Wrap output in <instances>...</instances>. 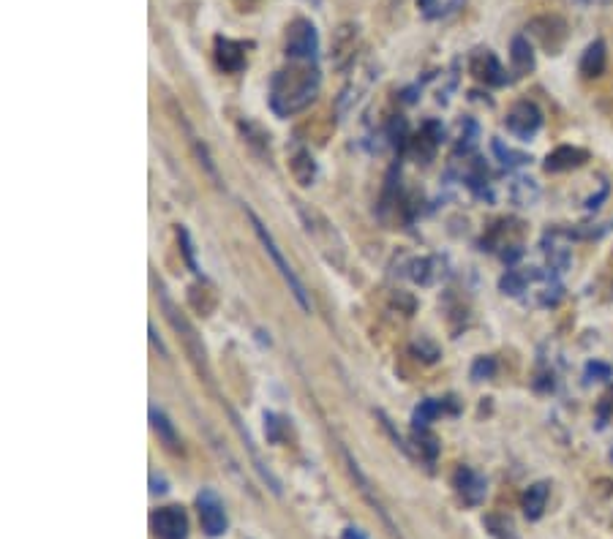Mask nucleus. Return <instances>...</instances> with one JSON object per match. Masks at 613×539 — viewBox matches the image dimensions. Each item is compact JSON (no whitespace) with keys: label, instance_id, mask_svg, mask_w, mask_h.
Masks as SVG:
<instances>
[{"label":"nucleus","instance_id":"obj_27","mask_svg":"<svg viewBox=\"0 0 613 539\" xmlns=\"http://www.w3.org/2000/svg\"><path fill=\"white\" fill-rule=\"evenodd\" d=\"M496 373V360L494 357H477L472 365V379L475 382H485V379H494Z\"/></svg>","mask_w":613,"mask_h":539},{"label":"nucleus","instance_id":"obj_19","mask_svg":"<svg viewBox=\"0 0 613 539\" xmlns=\"http://www.w3.org/2000/svg\"><path fill=\"white\" fill-rule=\"evenodd\" d=\"M289 169H292L295 183H300V186H311L317 180V164L308 150H297L295 156L289 158Z\"/></svg>","mask_w":613,"mask_h":539},{"label":"nucleus","instance_id":"obj_15","mask_svg":"<svg viewBox=\"0 0 613 539\" xmlns=\"http://www.w3.org/2000/svg\"><path fill=\"white\" fill-rule=\"evenodd\" d=\"M510 66H513L515 77H524V74H529V71L534 69L532 41H529V36H524V33H518V36H513V41H510Z\"/></svg>","mask_w":613,"mask_h":539},{"label":"nucleus","instance_id":"obj_29","mask_svg":"<svg viewBox=\"0 0 613 539\" xmlns=\"http://www.w3.org/2000/svg\"><path fill=\"white\" fill-rule=\"evenodd\" d=\"M605 196H608V183H603V188H600V194L592 196V199L586 202V207H589V210H594V207H600V202H603Z\"/></svg>","mask_w":613,"mask_h":539},{"label":"nucleus","instance_id":"obj_13","mask_svg":"<svg viewBox=\"0 0 613 539\" xmlns=\"http://www.w3.org/2000/svg\"><path fill=\"white\" fill-rule=\"evenodd\" d=\"M586 161H589V153H586L584 147L562 145V147H556L554 153H548L543 167H545V172L559 175V172H570V169L584 167Z\"/></svg>","mask_w":613,"mask_h":539},{"label":"nucleus","instance_id":"obj_17","mask_svg":"<svg viewBox=\"0 0 613 539\" xmlns=\"http://www.w3.org/2000/svg\"><path fill=\"white\" fill-rule=\"evenodd\" d=\"M150 425H153V431L159 433V441L169 452H183V444H180V436L178 431H175V425H172L167 414L159 412L156 406L150 409Z\"/></svg>","mask_w":613,"mask_h":539},{"label":"nucleus","instance_id":"obj_28","mask_svg":"<svg viewBox=\"0 0 613 539\" xmlns=\"http://www.w3.org/2000/svg\"><path fill=\"white\" fill-rule=\"evenodd\" d=\"M600 379V382H603V379H611L613 376V371H611V365H605V363H589L586 365V379Z\"/></svg>","mask_w":613,"mask_h":539},{"label":"nucleus","instance_id":"obj_12","mask_svg":"<svg viewBox=\"0 0 613 539\" xmlns=\"http://www.w3.org/2000/svg\"><path fill=\"white\" fill-rule=\"evenodd\" d=\"M213 55H216V66L224 74H240L246 69V44L243 41L227 39V36H216L213 41Z\"/></svg>","mask_w":613,"mask_h":539},{"label":"nucleus","instance_id":"obj_1","mask_svg":"<svg viewBox=\"0 0 613 539\" xmlns=\"http://www.w3.org/2000/svg\"><path fill=\"white\" fill-rule=\"evenodd\" d=\"M322 74L317 63L292 60L287 69H281L270 79V109L278 118H292L317 101Z\"/></svg>","mask_w":613,"mask_h":539},{"label":"nucleus","instance_id":"obj_2","mask_svg":"<svg viewBox=\"0 0 613 539\" xmlns=\"http://www.w3.org/2000/svg\"><path fill=\"white\" fill-rule=\"evenodd\" d=\"M159 303L164 316H167L169 327H172L175 335H178V341L180 346H183V352H186L191 368L197 371V376L202 382L213 387V368H210V357L208 349H205V343H202V335L197 333V327L191 324V319H188L183 311H180V305L169 297L167 289L161 284H159Z\"/></svg>","mask_w":613,"mask_h":539},{"label":"nucleus","instance_id":"obj_3","mask_svg":"<svg viewBox=\"0 0 613 539\" xmlns=\"http://www.w3.org/2000/svg\"><path fill=\"white\" fill-rule=\"evenodd\" d=\"M248 221H251V226H254V235L259 237V243H262V248H265V254L270 256V262L276 265V270L281 273V278L287 281L289 292H292V297L297 300V305L303 308V311H311V297H308L306 286H303V281L297 278V273L292 270V265L287 262V256L281 254V248H278L276 237L270 235V229H267L262 221H259V216L254 213V210H246Z\"/></svg>","mask_w":613,"mask_h":539},{"label":"nucleus","instance_id":"obj_7","mask_svg":"<svg viewBox=\"0 0 613 539\" xmlns=\"http://www.w3.org/2000/svg\"><path fill=\"white\" fill-rule=\"evenodd\" d=\"M197 510H199V523H202V531L208 537H221L227 531L229 520H227V510H224V501L218 499L216 490L205 488L197 496Z\"/></svg>","mask_w":613,"mask_h":539},{"label":"nucleus","instance_id":"obj_11","mask_svg":"<svg viewBox=\"0 0 613 539\" xmlns=\"http://www.w3.org/2000/svg\"><path fill=\"white\" fill-rule=\"evenodd\" d=\"M453 485L455 493H458L461 501L469 504V507H480L485 501V496H488V482H485V477L480 471L469 469V466H461V469L455 471Z\"/></svg>","mask_w":613,"mask_h":539},{"label":"nucleus","instance_id":"obj_21","mask_svg":"<svg viewBox=\"0 0 613 539\" xmlns=\"http://www.w3.org/2000/svg\"><path fill=\"white\" fill-rule=\"evenodd\" d=\"M485 529L491 531V537L496 539H518L515 523L507 515H485Z\"/></svg>","mask_w":613,"mask_h":539},{"label":"nucleus","instance_id":"obj_31","mask_svg":"<svg viewBox=\"0 0 613 539\" xmlns=\"http://www.w3.org/2000/svg\"><path fill=\"white\" fill-rule=\"evenodd\" d=\"M232 3H235V6H238L240 11H251V9H254V6H257L259 0H232Z\"/></svg>","mask_w":613,"mask_h":539},{"label":"nucleus","instance_id":"obj_8","mask_svg":"<svg viewBox=\"0 0 613 539\" xmlns=\"http://www.w3.org/2000/svg\"><path fill=\"white\" fill-rule=\"evenodd\" d=\"M469 71H472V77H475L477 82L491 85V88H505L507 82H510L505 66L499 63V58H496L488 47H480L472 52V58H469Z\"/></svg>","mask_w":613,"mask_h":539},{"label":"nucleus","instance_id":"obj_14","mask_svg":"<svg viewBox=\"0 0 613 539\" xmlns=\"http://www.w3.org/2000/svg\"><path fill=\"white\" fill-rule=\"evenodd\" d=\"M605 63H608V49H605L603 39H594L589 47L584 49L581 55V63H578V71L584 79H597L605 74Z\"/></svg>","mask_w":613,"mask_h":539},{"label":"nucleus","instance_id":"obj_24","mask_svg":"<svg viewBox=\"0 0 613 539\" xmlns=\"http://www.w3.org/2000/svg\"><path fill=\"white\" fill-rule=\"evenodd\" d=\"M439 414H445V403L434 401V398H428V401H423L420 406H417L415 428H428V422L436 420Z\"/></svg>","mask_w":613,"mask_h":539},{"label":"nucleus","instance_id":"obj_34","mask_svg":"<svg viewBox=\"0 0 613 539\" xmlns=\"http://www.w3.org/2000/svg\"><path fill=\"white\" fill-rule=\"evenodd\" d=\"M393 3H401V0H393Z\"/></svg>","mask_w":613,"mask_h":539},{"label":"nucleus","instance_id":"obj_32","mask_svg":"<svg viewBox=\"0 0 613 539\" xmlns=\"http://www.w3.org/2000/svg\"><path fill=\"white\" fill-rule=\"evenodd\" d=\"M150 338H153V346H156V349H159V352L164 354V357H167V349H164V346H161L159 335H156V327H150Z\"/></svg>","mask_w":613,"mask_h":539},{"label":"nucleus","instance_id":"obj_26","mask_svg":"<svg viewBox=\"0 0 613 539\" xmlns=\"http://www.w3.org/2000/svg\"><path fill=\"white\" fill-rule=\"evenodd\" d=\"M494 153H496V158H499V161L505 164V167H521V164H526V161H529L524 153H515V150L505 147V142H499V139H494Z\"/></svg>","mask_w":613,"mask_h":539},{"label":"nucleus","instance_id":"obj_18","mask_svg":"<svg viewBox=\"0 0 613 539\" xmlns=\"http://www.w3.org/2000/svg\"><path fill=\"white\" fill-rule=\"evenodd\" d=\"M355 41H357V25H341V28L336 30V36H333V60H336V66H344L347 63V58H352V52H355Z\"/></svg>","mask_w":613,"mask_h":539},{"label":"nucleus","instance_id":"obj_5","mask_svg":"<svg viewBox=\"0 0 613 539\" xmlns=\"http://www.w3.org/2000/svg\"><path fill=\"white\" fill-rule=\"evenodd\" d=\"M526 36L540 41V47L548 52V55H556L559 49L564 47L567 41V22L556 14H543V17H534L529 25H526Z\"/></svg>","mask_w":613,"mask_h":539},{"label":"nucleus","instance_id":"obj_9","mask_svg":"<svg viewBox=\"0 0 613 539\" xmlns=\"http://www.w3.org/2000/svg\"><path fill=\"white\" fill-rule=\"evenodd\" d=\"M505 123L518 139H532L543 128V109L537 107L534 101H518L507 112Z\"/></svg>","mask_w":613,"mask_h":539},{"label":"nucleus","instance_id":"obj_16","mask_svg":"<svg viewBox=\"0 0 613 539\" xmlns=\"http://www.w3.org/2000/svg\"><path fill=\"white\" fill-rule=\"evenodd\" d=\"M548 493H551V485H548V482H534L532 488H526L524 499H521V510H524L526 518H543L545 504H548Z\"/></svg>","mask_w":613,"mask_h":539},{"label":"nucleus","instance_id":"obj_4","mask_svg":"<svg viewBox=\"0 0 613 539\" xmlns=\"http://www.w3.org/2000/svg\"><path fill=\"white\" fill-rule=\"evenodd\" d=\"M284 55L289 60H300V63H317L319 58V33L317 25L306 17H295L287 25V36H284Z\"/></svg>","mask_w":613,"mask_h":539},{"label":"nucleus","instance_id":"obj_6","mask_svg":"<svg viewBox=\"0 0 613 539\" xmlns=\"http://www.w3.org/2000/svg\"><path fill=\"white\" fill-rule=\"evenodd\" d=\"M341 455H344V463H347L349 477L355 480L357 490H360V493H363V499H366L368 504H371V510H374L376 515H379V518H382V523H385L387 531H390V537H393V539H404V534H401V529H398L396 523H393V518L387 515L385 504H382V501L376 499L374 488H371V482H368V477H366V474H363V469H360V463H357L355 458L349 455L347 447H341Z\"/></svg>","mask_w":613,"mask_h":539},{"label":"nucleus","instance_id":"obj_33","mask_svg":"<svg viewBox=\"0 0 613 539\" xmlns=\"http://www.w3.org/2000/svg\"><path fill=\"white\" fill-rule=\"evenodd\" d=\"M341 539H366V537H363V531H357V529H344V534H341Z\"/></svg>","mask_w":613,"mask_h":539},{"label":"nucleus","instance_id":"obj_30","mask_svg":"<svg viewBox=\"0 0 613 539\" xmlns=\"http://www.w3.org/2000/svg\"><path fill=\"white\" fill-rule=\"evenodd\" d=\"M434 6H436V0H417V9L426 11V14H434Z\"/></svg>","mask_w":613,"mask_h":539},{"label":"nucleus","instance_id":"obj_23","mask_svg":"<svg viewBox=\"0 0 613 539\" xmlns=\"http://www.w3.org/2000/svg\"><path fill=\"white\" fill-rule=\"evenodd\" d=\"M537 278V273H521V270H507V275L499 281V286H502V292L505 294H521L526 289V284L529 281H534Z\"/></svg>","mask_w":613,"mask_h":539},{"label":"nucleus","instance_id":"obj_10","mask_svg":"<svg viewBox=\"0 0 613 539\" xmlns=\"http://www.w3.org/2000/svg\"><path fill=\"white\" fill-rule=\"evenodd\" d=\"M150 529L159 539H186L188 518L180 507H161L150 515Z\"/></svg>","mask_w":613,"mask_h":539},{"label":"nucleus","instance_id":"obj_20","mask_svg":"<svg viewBox=\"0 0 613 539\" xmlns=\"http://www.w3.org/2000/svg\"><path fill=\"white\" fill-rule=\"evenodd\" d=\"M178 123L183 126V131L188 134V142H191V147H194V153H197L199 164H202V167H205V172H208V175L216 180L218 186H221V177H218V169H216V164H213V158H210L208 147H205V142H199V139L194 137V131H191V126L186 123V115H183V112H178Z\"/></svg>","mask_w":613,"mask_h":539},{"label":"nucleus","instance_id":"obj_25","mask_svg":"<svg viewBox=\"0 0 613 539\" xmlns=\"http://www.w3.org/2000/svg\"><path fill=\"white\" fill-rule=\"evenodd\" d=\"M178 243H180V251H183V259H186V265L191 273H202L197 265V256H194V245H191V237H188V229L186 226H178Z\"/></svg>","mask_w":613,"mask_h":539},{"label":"nucleus","instance_id":"obj_22","mask_svg":"<svg viewBox=\"0 0 613 539\" xmlns=\"http://www.w3.org/2000/svg\"><path fill=\"white\" fill-rule=\"evenodd\" d=\"M415 441L420 455L426 458L428 463H434L439 458V439L428 428H415Z\"/></svg>","mask_w":613,"mask_h":539},{"label":"nucleus","instance_id":"obj_35","mask_svg":"<svg viewBox=\"0 0 613 539\" xmlns=\"http://www.w3.org/2000/svg\"><path fill=\"white\" fill-rule=\"evenodd\" d=\"M584 3H589V0H584Z\"/></svg>","mask_w":613,"mask_h":539}]
</instances>
